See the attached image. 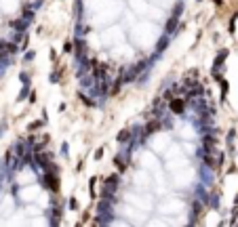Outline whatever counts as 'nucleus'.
<instances>
[{
    "mask_svg": "<svg viewBox=\"0 0 238 227\" xmlns=\"http://www.w3.org/2000/svg\"><path fill=\"white\" fill-rule=\"evenodd\" d=\"M70 208H72V210H76V208H78V202H76V200H74V198L70 200Z\"/></svg>",
    "mask_w": 238,
    "mask_h": 227,
    "instance_id": "7c9ffc66",
    "label": "nucleus"
},
{
    "mask_svg": "<svg viewBox=\"0 0 238 227\" xmlns=\"http://www.w3.org/2000/svg\"><path fill=\"white\" fill-rule=\"evenodd\" d=\"M95 185H97V179L93 177V179H91V183H89V187H91V196H93V198L97 196V193H95Z\"/></svg>",
    "mask_w": 238,
    "mask_h": 227,
    "instance_id": "cd10ccee",
    "label": "nucleus"
},
{
    "mask_svg": "<svg viewBox=\"0 0 238 227\" xmlns=\"http://www.w3.org/2000/svg\"><path fill=\"white\" fill-rule=\"evenodd\" d=\"M129 160H131L129 151H126V149H120L118 154H116V158H114V164H116L118 170H125L126 166H129Z\"/></svg>",
    "mask_w": 238,
    "mask_h": 227,
    "instance_id": "20e7f679",
    "label": "nucleus"
},
{
    "mask_svg": "<svg viewBox=\"0 0 238 227\" xmlns=\"http://www.w3.org/2000/svg\"><path fill=\"white\" fill-rule=\"evenodd\" d=\"M59 76H61V71L57 70V71H53V74H51V76H49V80H51V82H53V84H57V82H59Z\"/></svg>",
    "mask_w": 238,
    "mask_h": 227,
    "instance_id": "4be33fe9",
    "label": "nucleus"
},
{
    "mask_svg": "<svg viewBox=\"0 0 238 227\" xmlns=\"http://www.w3.org/2000/svg\"><path fill=\"white\" fill-rule=\"evenodd\" d=\"M234 137H236V130H230V133H228V137H225V139H228V145H230V149H234V147H232V143H234Z\"/></svg>",
    "mask_w": 238,
    "mask_h": 227,
    "instance_id": "5701e85b",
    "label": "nucleus"
},
{
    "mask_svg": "<svg viewBox=\"0 0 238 227\" xmlns=\"http://www.w3.org/2000/svg\"><path fill=\"white\" fill-rule=\"evenodd\" d=\"M84 53H86V42L82 38H74V55H76V59L84 57Z\"/></svg>",
    "mask_w": 238,
    "mask_h": 227,
    "instance_id": "423d86ee",
    "label": "nucleus"
},
{
    "mask_svg": "<svg viewBox=\"0 0 238 227\" xmlns=\"http://www.w3.org/2000/svg\"><path fill=\"white\" fill-rule=\"evenodd\" d=\"M78 97H80V101H82L84 105H95V101H93V99H89V97H86L84 92H78Z\"/></svg>",
    "mask_w": 238,
    "mask_h": 227,
    "instance_id": "412c9836",
    "label": "nucleus"
},
{
    "mask_svg": "<svg viewBox=\"0 0 238 227\" xmlns=\"http://www.w3.org/2000/svg\"><path fill=\"white\" fill-rule=\"evenodd\" d=\"M61 154H63V156H68V143H63V145H61Z\"/></svg>",
    "mask_w": 238,
    "mask_h": 227,
    "instance_id": "2f4dec72",
    "label": "nucleus"
},
{
    "mask_svg": "<svg viewBox=\"0 0 238 227\" xmlns=\"http://www.w3.org/2000/svg\"><path fill=\"white\" fill-rule=\"evenodd\" d=\"M160 126H162L160 118H154V122H150V124H147V126L143 128V133H146V135L150 137V135H154V133H156V130H158V128H160Z\"/></svg>",
    "mask_w": 238,
    "mask_h": 227,
    "instance_id": "9d476101",
    "label": "nucleus"
},
{
    "mask_svg": "<svg viewBox=\"0 0 238 227\" xmlns=\"http://www.w3.org/2000/svg\"><path fill=\"white\" fill-rule=\"evenodd\" d=\"M42 124H44V120H40V122H32V124H30V126H28V130H32V133H34L36 128H40Z\"/></svg>",
    "mask_w": 238,
    "mask_h": 227,
    "instance_id": "bb28decb",
    "label": "nucleus"
},
{
    "mask_svg": "<svg viewBox=\"0 0 238 227\" xmlns=\"http://www.w3.org/2000/svg\"><path fill=\"white\" fill-rule=\"evenodd\" d=\"M97 210H99V214H114L112 202L110 200H103V198H101V202H97Z\"/></svg>",
    "mask_w": 238,
    "mask_h": 227,
    "instance_id": "1a4fd4ad",
    "label": "nucleus"
},
{
    "mask_svg": "<svg viewBox=\"0 0 238 227\" xmlns=\"http://www.w3.org/2000/svg\"><path fill=\"white\" fill-rule=\"evenodd\" d=\"M185 97H173V99L169 101V109L177 116H185Z\"/></svg>",
    "mask_w": 238,
    "mask_h": 227,
    "instance_id": "f03ea898",
    "label": "nucleus"
},
{
    "mask_svg": "<svg viewBox=\"0 0 238 227\" xmlns=\"http://www.w3.org/2000/svg\"><path fill=\"white\" fill-rule=\"evenodd\" d=\"M131 137H133L131 135V130H120L118 133V143H129L131 141Z\"/></svg>",
    "mask_w": 238,
    "mask_h": 227,
    "instance_id": "4468645a",
    "label": "nucleus"
},
{
    "mask_svg": "<svg viewBox=\"0 0 238 227\" xmlns=\"http://www.w3.org/2000/svg\"><path fill=\"white\" fill-rule=\"evenodd\" d=\"M219 193H211V198H209V206L211 208H219Z\"/></svg>",
    "mask_w": 238,
    "mask_h": 227,
    "instance_id": "f3484780",
    "label": "nucleus"
},
{
    "mask_svg": "<svg viewBox=\"0 0 238 227\" xmlns=\"http://www.w3.org/2000/svg\"><path fill=\"white\" fill-rule=\"evenodd\" d=\"M213 2H215V4H221V0H213Z\"/></svg>",
    "mask_w": 238,
    "mask_h": 227,
    "instance_id": "72a5a7b5",
    "label": "nucleus"
},
{
    "mask_svg": "<svg viewBox=\"0 0 238 227\" xmlns=\"http://www.w3.org/2000/svg\"><path fill=\"white\" fill-rule=\"evenodd\" d=\"M63 53H74V42H68V40H65V44H63Z\"/></svg>",
    "mask_w": 238,
    "mask_h": 227,
    "instance_id": "393cba45",
    "label": "nucleus"
},
{
    "mask_svg": "<svg viewBox=\"0 0 238 227\" xmlns=\"http://www.w3.org/2000/svg\"><path fill=\"white\" fill-rule=\"evenodd\" d=\"M103 185H105V187H110L112 192H116V189H118V185H120V177H118V175H112V177L105 179Z\"/></svg>",
    "mask_w": 238,
    "mask_h": 227,
    "instance_id": "9b49d317",
    "label": "nucleus"
},
{
    "mask_svg": "<svg viewBox=\"0 0 238 227\" xmlns=\"http://www.w3.org/2000/svg\"><path fill=\"white\" fill-rule=\"evenodd\" d=\"M103 158V149L99 147V149H95V160H101Z\"/></svg>",
    "mask_w": 238,
    "mask_h": 227,
    "instance_id": "c85d7f7f",
    "label": "nucleus"
},
{
    "mask_svg": "<svg viewBox=\"0 0 238 227\" xmlns=\"http://www.w3.org/2000/svg\"><path fill=\"white\" fill-rule=\"evenodd\" d=\"M34 57H36L34 50H28V53L23 55V61H28V63H30V61H34Z\"/></svg>",
    "mask_w": 238,
    "mask_h": 227,
    "instance_id": "a878e982",
    "label": "nucleus"
},
{
    "mask_svg": "<svg viewBox=\"0 0 238 227\" xmlns=\"http://www.w3.org/2000/svg\"><path fill=\"white\" fill-rule=\"evenodd\" d=\"M196 198L202 202V204H209V198H211V193L207 192V185H202V183H198L196 185Z\"/></svg>",
    "mask_w": 238,
    "mask_h": 227,
    "instance_id": "0eeeda50",
    "label": "nucleus"
},
{
    "mask_svg": "<svg viewBox=\"0 0 238 227\" xmlns=\"http://www.w3.org/2000/svg\"><path fill=\"white\" fill-rule=\"evenodd\" d=\"M74 11H76V17L80 19V17H82V0H76V2H74Z\"/></svg>",
    "mask_w": 238,
    "mask_h": 227,
    "instance_id": "6ab92c4d",
    "label": "nucleus"
},
{
    "mask_svg": "<svg viewBox=\"0 0 238 227\" xmlns=\"http://www.w3.org/2000/svg\"><path fill=\"white\" fill-rule=\"evenodd\" d=\"M225 59H228V49H221V50H219V55H217V59H215V65H213V70H211L213 78H217V76H219V71L224 70Z\"/></svg>",
    "mask_w": 238,
    "mask_h": 227,
    "instance_id": "7ed1b4c3",
    "label": "nucleus"
},
{
    "mask_svg": "<svg viewBox=\"0 0 238 227\" xmlns=\"http://www.w3.org/2000/svg\"><path fill=\"white\" fill-rule=\"evenodd\" d=\"M28 25H30V21H25L23 17H21V19H15V21H13V28L17 29V32H25V28H28Z\"/></svg>",
    "mask_w": 238,
    "mask_h": 227,
    "instance_id": "f8f14e48",
    "label": "nucleus"
},
{
    "mask_svg": "<svg viewBox=\"0 0 238 227\" xmlns=\"http://www.w3.org/2000/svg\"><path fill=\"white\" fill-rule=\"evenodd\" d=\"M28 92H30V84H23V88H21V92H19V97H17V101H23L25 97H28Z\"/></svg>",
    "mask_w": 238,
    "mask_h": 227,
    "instance_id": "aec40b11",
    "label": "nucleus"
},
{
    "mask_svg": "<svg viewBox=\"0 0 238 227\" xmlns=\"http://www.w3.org/2000/svg\"><path fill=\"white\" fill-rule=\"evenodd\" d=\"M198 2H200V0H198Z\"/></svg>",
    "mask_w": 238,
    "mask_h": 227,
    "instance_id": "c9c22d12",
    "label": "nucleus"
},
{
    "mask_svg": "<svg viewBox=\"0 0 238 227\" xmlns=\"http://www.w3.org/2000/svg\"><path fill=\"white\" fill-rule=\"evenodd\" d=\"M21 17H23V19H25V21H34V11H32V8H25V11H23V15H21Z\"/></svg>",
    "mask_w": 238,
    "mask_h": 227,
    "instance_id": "a211bd4d",
    "label": "nucleus"
},
{
    "mask_svg": "<svg viewBox=\"0 0 238 227\" xmlns=\"http://www.w3.org/2000/svg\"><path fill=\"white\" fill-rule=\"evenodd\" d=\"M200 177H202L204 185H211L213 183V168H209L207 164H202V166H200Z\"/></svg>",
    "mask_w": 238,
    "mask_h": 227,
    "instance_id": "6e6552de",
    "label": "nucleus"
},
{
    "mask_svg": "<svg viewBox=\"0 0 238 227\" xmlns=\"http://www.w3.org/2000/svg\"><path fill=\"white\" fill-rule=\"evenodd\" d=\"M162 126L171 128V126H173V120H171V118H164V120H162Z\"/></svg>",
    "mask_w": 238,
    "mask_h": 227,
    "instance_id": "c756f323",
    "label": "nucleus"
},
{
    "mask_svg": "<svg viewBox=\"0 0 238 227\" xmlns=\"http://www.w3.org/2000/svg\"><path fill=\"white\" fill-rule=\"evenodd\" d=\"M169 42H171V36H169V34H164V36L160 38V40H158V46H156V50H158V53H162V50L167 49V44H169Z\"/></svg>",
    "mask_w": 238,
    "mask_h": 227,
    "instance_id": "ddd939ff",
    "label": "nucleus"
},
{
    "mask_svg": "<svg viewBox=\"0 0 238 227\" xmlns=\"http://www.w3.org/2000/svg\"><path fill=\"white\" fill-rule=\"evenodd\" d=\"M40 183H42V187H47V189H51L53 193H57L59 192V177H57V170H47V175L40 177Z\"/></svg>",
    "mask_w": 238,
    "mask_h": 227,
    "instance_id": "f257e3e1",
    "label": "nucleus"
},
{
    "mask_svg": "<svg viewBox=\"0 0 238 227\" xmlns=\"http://www.w3.org/2000/svg\"><path fill=\"white\" fill-rule=\"evenodd\" d=\"M219 82V86H221V99H225V95H228V82H225L224 78H221V76H217V78H215Z\"/></svg>",
    "mask_w": 238,
    "mask_h": 227,
    "instance_id": "dca6fc26",
    "label": "nucleus"
},
{
    "mask_svg": "<svg viewBox=\"0 0 238 227\" xmlns=\"http://www.w3.org/2000/svg\"><path fill=\"white\" fill-rule=\"evenodd\" d=\"M179 17L177 15H171V19L167 21V25H164V34H169V36H173V34H177L179 32Z\"/></svg>",
    "mask_w": 238,
    "mask_h": 227,
    "instance_id": "39448f33",
    "label": "nucleus"
},
{
    "mask_svg": "<svg viewBox=\"0 0 238 227\" xmlns=\"http://www.w3.org/2000/svg\"><path fill=\"white\" fill-rule=\"evenodd\" d=\"M19 80L23 82V84H30V74H28V71H21V74H19Z\"/></svg>",
    "mask_w": 238,
    "mask_h": 227,
    "instance_id": "b1692460",
    "label": "nucleus"
},
{
    "mask_svg": "<svg viewBox=\"0 0 238 227\" xmlns=\"http://www.w3.org/2000/svg\"><path fill=\"white\" fill-rule=\"evenodd\" d=\"M0 137H2V128H0Z\"/></svg>",
    "mask_w": 238,
    "mask_h": 227,
    "instance_id": "f704fd0d",
    "label": "nucleus"
},
{
    "mask_svg": "<svg viewBox=\"0 0 238 227\" xmlns=\"http://www.w3.org/2000/svg\"><path fill=\"white\" fill-rule=\"evenodd\" d=\"M74 34H76V38H82V36L89 34V28H86V25H82V23H78V25H76V32H74Z\"/></svg>",
    "mask_w": 238,
    "mask_h": 227,
    "instance_id": "2eb2a0df",
    "label": "nucleus"
},
{
    "mask_svg": "<svg viewBox=\"0 0 238 227\" xmlns=\"http://www.w3.org/2000/svg\"><path fill=\"white\" fill-rule=\"evenodd\" d=\"M234 204H236V206H238V196H236V198H234Z\"/></svg>",
    "mask_w": 238,
    "mask_h": 227,
    "instance_id": "473e14b6",
    "label": "nucleus"
}]
</instances>
